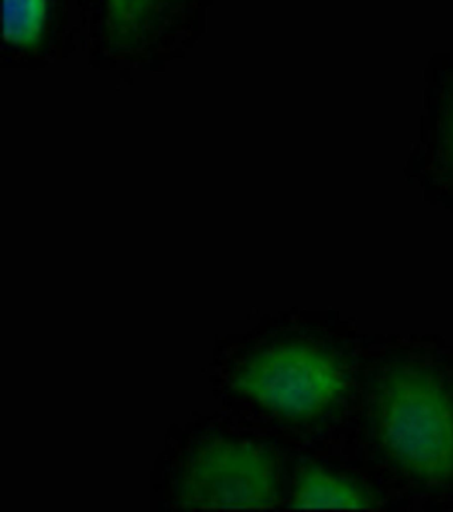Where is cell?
Instances as JSON below:
<instances>
[{
    "label": "cell",
    "instance_id": "cell-3",
    "mask_svg": "<svg viewBox=\"0 0 453 512\" xmlns=\"http://www.w3.org/2000/svg\"><path fill=\"white\" fill-rule=\"evenodd\" d=\"M189 489L196 502L218 509L266 506L274 495L272 467L253 447H214L198 458Z\"/></svg>",
    "mask_w": 453,
    "mask_h": 512
},
{
    "label": "cell",
    "instance_id": "cell-4",
    "mask_svg": "<svg viewBox=\"0 0 453 512\" xmlns=\"http://www.w3.org/2000/svg\"><path fill=\"white\" fill-rule=\"evenodd\" d=\"M298 509L359 510L366 502L359 491L325 474H311L303 479L297 499Z\"/></svg>",
    "mask_w": 453,
    "mask_h": 512
},
{
    "label": "cell",
    "instance_id": "cell-6",
    "mask_svg": "<svg viewBox=\"0 0 453 512\" xmlns=\"http://www.w3.org/2000/svg\"><path fill=\"white\" fill-rule=\"evenodd\" d=\"M152 0H111L113 10L121 19H133L149 6Z\"/></svg>",
    "mask_w": 453,
    "mask_h": 512
},
{
    "label": "cell",
    "instance_id": "cell-5",
    "mask_svg": "<svg viewBox=\"0 0 453 512\" xmlns=\"http://www.w3.org/2000/svg\"><path fill=\"white\" fill-rule=\"evenodd\" d=\"M44 22V0H4V36L28 46L39 38Z\"/></svg>",
    "mask_w": 453,
    "mask_h": 512
},
{
    "label": "cell",
    "instance_id": "cell-1",
    "mask_svg": "<svg viewBox=\"0 0 453 512\" xmlns=\"http://www.w3.org/2000/svg\"><path fill=\"white\" fill-rule=\"evenodd\" d=\"M383 437L404 466L424 477L453 471V409L438 387L406 377L388 389L383 403Z\"/></svg>",
    "mask_w": 453,
    "mask_h": 512
},
{
    "label": "cell",
    "instance_id": "cell-2",
    "mask_svg": "<svg viewBox=\"0 0 453 512\" xmlns=\"http://www.w3.org/2000/svg\"><path fill=\"white\" fill-rule=\"evenodd\" d=\"M238 386L279 413L309 415L333 401L341 377L323 354L303 346H287L254 358L241 373Z\"/></svg>",
    "mask_w": 453,
    "mask_h": 512
}]
</instances>
